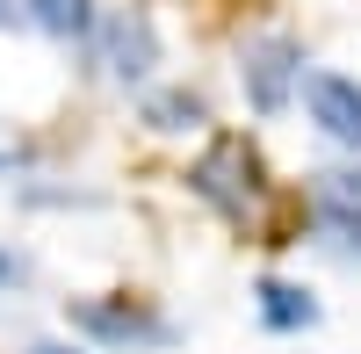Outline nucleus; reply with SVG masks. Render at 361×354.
<instances>
[{
  "mask_svg": "<svg viewBox=\"0 0 361 354\" xmlns=\"http://www.w3.org/2000/svg\"><path fill=\"white\" fill-rule=\"evenodd\" d=\"M188 188H195L224 224H253L260 202H267V166H260V152H253L238 130H224V138H209L202 159L188 166Z\"/></svg>",
  "mask_w": 361,
  "mask_h": 354,
  "instance_id": "1",
  "label": "nucleus"
},
{
  "mask_svg": "<svg viewBox=\"0 0 361 354\" xmlns=\"http://www.w3.org/2000/svg\"><path fill=\"white\" fill-rule=\"evenodd\" d=\"M66 326L87 340V347H102V354H152V347H173V318L159 304H145V297H73L66 304Z\"/></svg>",
  "mask_w": 361,
  "mask_h": 354,
  "instance_id": "2",
  "label": "nucleus"
},
{
  "mask_svg": "<svg viewBox=\"0 0 361 354\" xmlns=\"http://www.w3.org/2000/svg\"><path fill=\"white\" fill-rule=\"evenodd\" d=\"M304 37L296 29H253L246 44H238V87H246L253 116H289V102L304 94Z\"/></svg>",
  "mask_w": 361,
  "mask_h": 354,
  "instance_id": "3",
  "label": "nucleus"
},
{
  "mask_svg": "<svg viewBox=\"0 0 361 354\" xmlns=\"http://www.w3.org/2000/svg\"><path fill=\"white\" fill-rule=\"evenodd\" d=\"M87 58L102 66V80L116 87H145L159 73V29L145 8H102L94 29H87Z\"/></svg>",
  "mask_w": 361,
  "mask_h": 354,
  "instance_id": "4",
  "label": "nucleus"
},
{
  "mask_svg": "<svg viewBox=\"0 0 361 354\" xmlns=\"http://www.w3.org/2000/svg\"><path fill=\"white\" fill-rule=\"evenodd\" d=\"M304 116L333 138V145H347V152H361V80L354 73H304Z\"/></svg>",
  "mask_w": 361,
  "mask_h": 354,
  "instance_id": "5",
  "label": "nucleus"
},
{
  "mask_svg": "<svg viewBox=\"0 0 361 354\" xmlns=\"http://www.w3.org/2000/svg\"><path fill=\"white\" fill-rule=\"evenodd\" d=\"M253 311H260L267 333H311V326H318V297H311L304 282H282V275H260Z\"/></svg>",
  "mask_w": 361,
  "mask_h": 354,
  "instance_id": "6",
  "label": "nucleus"
},
{
  "mask_svg": "<svg viewBox=\"0 0 361 354\" xmlns=\"http://www.w3.org/2000/svg\"><path fill=\"white\" fill-rule=\"evenodd\" d=\"M209 123V102L195 94V87H159V94H145V130L159 138H195Z\"/></svg>",
  "mask_w": 361,
  "mask_h": 354,
  "instance_id": "7",
  "label": "nucleus"
},
{
  "mask_svg": "<svg viewBox=\"0 0 361 354\" xmlns=\"http://www.w3.org/2000/svg\"><path fill=\"white\" fill-rule=\"evenodd\" d=\"M22 8V22L29 29H44L51 44H87V29H94V0H15Z\"/></svg>",
  "mask_w": 361,
  "mask_h": 354,
  "instance_id": "8",
  "label": "nucleus"
},
{
  "mask_svg": "<svg viewBox=\"0 0 361 354\" xmlns=\"http://www.w3.org/2000/svg\"><path fill=\"white\" fill-rule=\"evenodd\" d=\"M311 224L325 231V246L361 253V202H347V195H318V188H311Z\"/></svg>",
  "mask_w": 361,
  "mask_h": 354,
  "instance_id": "9",
  "label": "nucleus"
},
{
  "mask_svg": "<svg viewBox=\"0 0 361 354\" xmlns=\"http://www.w3.org/2000/svg\"><path fill=\"white\" fill-rule=\"evenodd\" d=\"M29 354H87V347H73V340H37Z\"/></svg>",
  "mask_w": 361,
  "mask_h": 354,
  "instance_id": "10",
  "label": "nucleus"
},
{
  "mask_svg": "<svg viewBox=\"0 0 361 354\" xmlns=\"http://www.w3.org/2000/svg\"><path fill=\"white\" fill-rule=\"evenodd\" d=\"M8 282H22V260H15V253H0V289H8Z\"/></svg>",
  "mask_w": 361,
  "mask_h": 354,
  "instance_id": "11",
  "label": "nucleus"
},
{
  "mask_svg": "<svg viewBox=\"0 0 361 354\" xmlns=\"http://www.w3.org/2000/svg\"><path fill=\"white\" fill-rule=\"evenodd\" d=\"M22 22V8H15V0H0V29H15Z\"/></svg>",
  "mask_w": 361,
  "mask_h": 354,
  "instance_id": "12",
  "label": "nucleus"
}]
</instances>
